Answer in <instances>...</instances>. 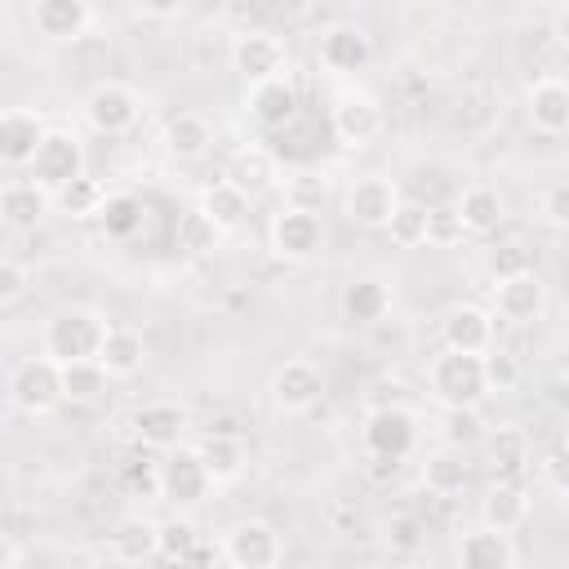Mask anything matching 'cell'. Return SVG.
<instances>
[{
  "label": "cell",
  "mask_w": 569,
  "mask_h": 569,
  "mask_svg": "<svg viewBox=\"0 0 569 569\" xmlns=\"http://www.w3.org/2000/svg\"><path fill=\"white\" fill-rule=\"evenodd\" d=\"M427 391H431V400H436L440 409H476V405L489 396L485 356L445 347V351L427 365Z\"/></svg>",
  "instance_id": "obj_1"
},
{
  "label": "cell",
  "mask_w": 569,
  "mask_h": 569,
  "mask_svg": "<svg viewBox=\"0 0 569 569\" xmlns=\"http://www.w3.org/2000/svg\"><path fill=\"white\" fill-rule=\"evenodd\" d=\"M107 316L93 311V307H62L44 320L40 329V351L53 356L58 365L67 360H89L102 351V338H107Z\"/></svg>",
  "instance_id": "obj_2"
},
{
  "label": "cell",
  "mask_w": 569,
  "mask_h": 569,
  "mask_svg": "<svg viewBox=\"0 0 569 569\" xmlns=\"http://www.w3.org/2000/svg\"><path fill=\"white\" fill-rule=\"evenodd\" d=\"M62 400H67V391H62V365L53 356L40 351V356L13 365V373H9V405L18 413L40 418V413H53Z\"/></svg>",
  "instance_id": "obj_3"
},
{
  "label": "cell",
  "mask_w": 569,
  "mask_h": 569,
  "mask_svg": "<svg viewBox=\"0 0 569 569\" xmlns=\"http://www.w3.org/2000/svg\"><path fill=\"white\" fill-rule=\"evenodd\" d=\"M267 244L280 262H311L320 249H325V222L311 204H284L271 227H267Z\"/></svg>",
  "instance_id": "obj_4"
},
{
  "label": "cell",
  "mask_w": 569,
  "mask_h": 569,
  "mask_svg": "<svg viewBox=\"0 0 569 569\" xmlns=\"http://www.w3.org/2000/svg\"><path fill=\"white\" fill-rule=\"evenodd\" d=\"M213 493V476L200 458V445L187 449V445H173L164 449V462H160V498L173 502L178 511L187 507H200L204 498Z\"/></svg>",
  "instance_id": "obj_5"
},
{
  "label": "cell",
  "mask_w": 569,
  "mask_h": 569,
  "mask_svg": "<svg viewBox=\"0 0 569 569\" xmlns=\"http://www.w3.org/2000/svg\"><path fill=\"white\" fill-rule=\"evenodd\" d=\"M360 445L369 458H409L413 445H418V418L413 409L405 405H378L365 413V427H360Z\"/></svg>",
  "instance_id": "obj_6"
},
{
  "label": "cell",
  "mask_w": 569,
  "mask_h": 569,
  "mask_svg": "<svg viewBox=\"0 0 569 569\" xmlns=\"http://www.w3.org/2000/svg\"><path fill=\"white\" fill-rule=\"evenodd\" d=\"M80 111H84V124H89L93 133L116 138V133H129V129L138 124L142 98H138L129 84H120V80H98V84L84 93Z\"/></svg>",
  "instance_id": "obj_7"
},
{
  "label": "cell",
  "mask_w": 569,
  "mask_h": 569,
  "mask_svg": "<svg viewBox=\"0 0 569 569\" xmlns=\"http://www.w3.org/2000/svg\"><path fill=\"white\" fill-rule=\"evenodd\" d=\"M27 169H31V178L44 182L49 191H62L67 182L84 178V142H80L71 129H49Z\"/></svg>",
  "instance_id": "obj_8"
},
{
  "label": "cell",
  "mask_w": 569,
  "mask_h": 569,
  "mask_svg": "<svg viewBox=\"0 0 569 569\" xmlns=\"http://www.w3.org/2000/svg\"><path fill=\"white\" fill-rule=\"evenodd\" d=\"M280 556H284L280 533L258 516L236 520L222 538V560L236 569H271V565H280Z\"/></svg>",
  "instance_id": "obj_9"
},
{
  "label": "cell",
  "mask_w": 569,
  "mask_h": 569,
  "mask_svg": "<svg viewBox=\"0 0 569 569\" xmlns=\"http://www.w3.org/2000/svg\"><path fill=\"white\" fill-rule=\"evenodd\" d=\"M267 396H271V409L280 418H298L307 409H316V400L325 396V378L311 360H284L271 382H267Z\"/></svg>",
  "instance_id": "obj_10"
},
{
  "label": "cell",
  "mask_w": 569,
  "mask_h": 569,
  "mask_svg": "<svg viewBox=\"0 0 569 569\" xmlns=\"http://www.w3.org/2000/svg\"><path fill=\"white\" fill-rule=\"evenodd\" d=\"M244 111L258 129H284L298 120V84L289 71L280 76H267V80H253L244 89Z\"/></svg>",
  "instance_id": "obj_11"
},
{
  "label": "cell",
  "mask_w": 569,
  "mask_h": 569,
  "mask_svg": "<svg viewBox=\"0 0 569 569\" xmlns=\"http://www.w3.org/2000/svg\"><path fill=\"white\" fill-rule=\"evenodd\" d=\"M400 187L387 178V173H360L351 187H347V218L365 231H382L400 204Z\"/></svg>",
  "instance_id": "obj_12"
},
{
  "label": "cell",
  "mask_w": 569,
  "mask_h": 569,
  "mask_svg": "<svg viewBox=\"0 0 569 569\" xmlns=\"http://www.w3.org/2000/svg\"><path fill=\"white\" fill-rule=\"evenodd\" d=\"M493 311L507 325H533V320H542V311H547V284H542V276L525 267L516 276L493 280Z\"/></svg>",
  "instance_id": "obj_13"
},
{
  "label": "cell",
  "mask_w": 569,
  "mask_h": 569,
  "mask_svg": "<svg viewBox=\"0 0 569 569\" xmlns=\"http://www.w3.org/2000/svg\"><path fill=\"white\" fill-rule=\"evenodd\" d=\"M369 58H373V44L356 22H333L316 40V62L333 76H356L369 67Z\"/></svg>",
  "instance_id": "obj_14"
},
{
  "label": "cell",
  "mask_w": 569,
  "mask_h": 569,
  "mask_svg": "<svg viewBox=\"0 0 569 569\" xmlns=\"http://www.w3.org/2000/svg\"><path fill=\"white\" fill-rule=\"evenodd\" d=\"M53 191L36 178H13L0 187V222L9 231H36L49 213H53Z\"/></svg>",
  "instance_id": "obj_15"
},
{
  "label": "cell",
  "mask_w": 569,
  "mask_h": 569,
  "mask_svg": "<svg viewBox=\"0 0 569 569\" xmlns=\"http://www.w3.org/2000/svg\"><path fill=\"white\" fill-rule=\"evenodd\" d=\"M44 133H49V124L36 107H4V116H0V160L9 169H27L36 147L44 142Z\"/></svg>",
  "instance_id": "obj_16"
},
{
  "label": "cell",
  "mask_w": 569,
  "mask_h": 569,
  "mask_svg": "<svg viewBox=\"0 0 569 569\" xmlns=\"http://www.w3.org/2000/svg\"><path fill=\"white\" fill-rule=\"evenodd\" d=\"M231 67L253 84V80L289 71V58H284V44L271 31H240L231 40Z\"/></svg>",
  "instance_id": "obj_17"
},
{
  "label": "cell",
  "mask_w": 569,
  "mask_h": 569,
  "mask_svg": "<svg viewBox=\"0 0 569 569\" xmlns=\"http://www.w3.org/2000/svg\"><path fill=\"white\" fill-rule=\"evenodd\" d=\"M329 124L342 147H369L382 133V111L369 93H342L329 111Z\"/></svg>",
  "instance_id": "obj_18"
},
{
  "label": "cell",
  "mask_w": 569,
  "mask_h": 569,
  "mask_svg": "<svg viewBox=\"0 0 569 569\" xmlns=\"http://www.w3.org/2000/svg\"><path fill=\"white\" fill-rule=\"evenodd\" d=\"M440 342L453 351H476L485 356L493 347V316L476 302H458L440 316Z\"/></svg>",
  "instance_id": "obj_19"
},
{
  "label": "cell",
  "mask_w": 569,
  "mask_h": 569,
  "mask_svg": "<svg viewBox=\"0 0 569 569\" xmlns=\"http://www.w3.org/2000/svg\"><path fill=\"white\" fill-rule=\"evenodd\" d=\"M93 9L89 0H31V27L53 40V44H71L89 31Z\"/></svg>",
  "instance_id": "obj_20"
},
{
  "label": "cell",
  "mask_w": 569,
  "mask_h": 569,
  "mask_svg": "<svg viewBox=\"0 0 569 569\" xmlns=\"http://www.w3.org/2000/svg\"><path fill=\"white\" fill-rule=\"evenodd\" d=\"M525 107H529V124H533L538 133H551V138H556V133H569V80H565V76H542V80H533Z\"/></svg>",
  "instance_id": "obj_21"
},
{
  "label": "cell",
  "mask_w": 569,
  "mask_h": 569,
  "mask_svg": "<svg viewBox=\"0 0 569 569\" xmlns=\"http://www.w3.org/2000/svg\"><path fill=\"white\" fill-rule=\"evenodd\" d=\"M182 431H187V413H182L173 400H151V405H142V409L133 413V436H138L147 449H156V453L182 445Z\"/></svg>",
  "instance_id": "obj_22"
},
{
  "label": "cell",
  "mask_w": 569,
  "mask_h": 569,
  "mask_svg": "<svg viewBox=\"0 0 569 569\" xmlns=\"http://www.w3.org/2000/svg\"><path fill=\"white\" fill-rule=\"evenodd\" d=\"M516 560H520V551H516V542H511L507 529L480 525L476 533H467L458 542V565L462 569H511Z\"/></svg>",
  "instance_id": "obj_23"
},
{
  "label": "cell",
  "mask_w": 569,
  "mask_h": 569,
  "mask_svg": "<svg viewBox=\"0 0 569 569\" xmlns=\"http://www.w3.org/2000/svg\"><path fill=\"white\" fill-rule=\"evenodd\" d=\"M453 213H458V227H462L467 236H489V231H498L507 204H502L498 187H489V182H471V187H462Z\"/></svg>",
  "instance_id": "obj_24"
},
{
  "label": "cell",
  "mask_w": 569,
  "mask_h": 569,
  "mask_svg": "<svg viewBox=\"0 0 569 569\" xmlns=\"http://www.w3.org/2000/svg\"><path fill=\"white\" fill-rule=\"evenodd\" d=\"M111 556H116L120 565L156 560V556H160V520L124 516V520L111 529Z\"/></svg>",
  "instance_id": "obj_25"
},
{
  "label": "cell",
  "mask_w": 569,
  "mask_h": 569,
  "mask_svg": "<svg viewBox=\"0 0 569 569\" xmlns=\"http://www.w3.org/2000/svg\"><path fill=\"white\" fill-rule=\"evenodd\" d=\"M200 213L227 236L249 218V191L240 182H231V178H218V182H209L200 191Z\"/></svg>",
  "instance_id": "obj_26"
},
{
  "label": "cell",
  "mask_w": 569,
  "mask_h": 569,
  "mask_svg": "<svg viewBox=\"0 0 569 569\" xmlns=\"http://www.w3.org/2000/svg\"><path fill=\"white\" fill-rule=\"evenodd\" d=\"M160 142H164V151H169L173 160H200V156L209 151V142H213V129H209L204 116H196V111H178V116L164 120Z\"/></svg>",
  "instance_id": "obj_27"
},
{
  "label": "cell",
  "mask_w": 569,
  "mask_h": 569,
  "mask_svg": "<svg viewBox=\"0 0 569 569\" xmlns=\"http://www.w3.org/2000/svg\"><path fill=\"white\" fill-rule=\"evenodd\" d=\"M98 360L107 365L111 378H133V373L147 365V342H142L138 329H129V325H111L107 338H102Z\"/></svg>",
  "instance_id": "obj_28"
},
{
  "label": "cell",
  "mask_w": 569,
  "mask_h": 569,
  "mask_svg": "<svg viewBox=\"0 0 569 569\" xmlns=\"http://www.w3.org/2000/svg\"><path fill=\"white\" fill-rule=\"evenodd\" d=\"M529 520V493L520 489V485H511V480H498L485 498H480V525H489V529H520Z\"/></svg>",
  "instance_id": "obj_29"
},
{
  "label": "cell",
  "mask_w": 569,
  "mask_h": 569,
  "mask_svg": "<svg viewBox=\"0 0 569 569\" xmlns=\"http://www.w3.org/2000/svg\"><path fill=\"white\" fill-rule=\"evenodd\" d=\"M485 453H489V467L498 476H520L529 467V431L507 422V427H493L489 440H485Z\"/></svg>",
  "instance_id": "obj_30"
},
{
  "label": "cell",
  "mask_w": 569,
  "mask_h": 569,
  "mask_svg": "<svg viewBox=\"0 0 569 569\" xmlns=\"http://www.w3.org/2000/svg\"><path fill=\"white\" fill-rule=\"evenodd\" d=\"M200 458H204L213 485H231V480H240V476H244V462H249L240 436H231V431H209L204 445H200Z\"/></svg>",
  "instance_id": "obj_31"
},
{
  "label": "cell",
  "mask_w": 569,
  "mask_h": 569,
  "mask_svg": "<svg viewBox=\"0 0 569 569\" xmlns=\"http://www.w3.org/2000/svg\"><path fill=\"white\" fill-rule=\"evenodd\" d=\"M391 311V289L382 280H351L342 289V316L351 325H378Z\"/></svg>",
  "instance_id": "obj_32"
},
{
  "label": "cell",
  "mask_w": 569,
  "mask_h": 569,
  "mask_svg": "<svg viewBox=\"0 0 569 569\" xmlns=\"http://www.w3.org/2000/svg\"><path fill=\"white\" fill-rule=\"evenodd\" d=\"M142 213H147V204H142L133 191H111V196L102 200V209H98V227H102L111 240H129V236L142 231Z\"/></svg>",
  "instance_id": "obj_33"
},
{
  "label": "cell",
  "mask_w": 569,
  "mask_h": 569,
  "mask_svg": "<svg viewBox=\"0 0 569 569\" xmlns=\"http://www.w3.org/2000/svg\"><path fill=\"white\" fill-rule=\"evenodd\" d=\"M431 213H436V209H427L422 200H400L396 213H391V222H387L382 231L391 236L396 249H418V244L431 240Z\"/></svg>",
  "instance_id": "obj_34"
},
{
  "label": "cell",
  "mask_w": 569,
  "mask_h": 569,
  "mask_svg": "<svg viewBox=\"0 0 569 569\" xmlns=\"http://www.w3.org/2000/svg\"><path fill=\"white\" fill-rule=\"evenodd\" d=\"M422 480H427V489H431V493H440V498L462 493V485L471 480V462L462 458V449H458V445H449V449H440L436 458H427Z\"/></svg>",
  "instance_id": "obj_35"
},
{
  "label": "cell",
  "mask_w": 569,
  "mask_h": 569,
  "mask_svg": "<svg viewBox=\"0 0 569 569\" xmlns=\"http://www.w3.org/2000/svg\"><path fill=\"white\" fill-rule=\"evenodd\" d=\"M107 365L98 360V356H89V360H67L62 365V391H67V400L71 405H89V400H98L102 391H107Z\"/></svg>",
  "instance_id": "obj_36"
},
{
  "label": "cell",
  "mask_w": 569,
  "mask_h": 569,
  "mask_svg": "<svg viewBox=\"0 0 569 569\" xmlns=\"http://www.w3.org/2000/svg\"><path fill=\"white\" fill-rule=\"evenodd\" d=\"M53 200H58V209H62L67 218H98L107 191H102L93 178H76V182H67L62 191H53Z\"/></svg>",
  "instance_id": "obj_37"
},
{
  "label": "cell",
  "mask_w": 569,
  "mask_h": 569,
  "mask_svg": "<svg viewBox=\"0 0 569 569\" xmlns=\"http://www.w3.org/2000/svg\"><path fill=\"white\" fill-rule=\"evenodd\" d=\"M196 542H200V533H196V525H191L187 516L160 520V556H164V560L187 565V556L196 551Z\"/></svg>",
  "instance_id": "obj_38"
},
{
  "label": "cell",
  "mask_w": 569,
  "mask_h": 569,
  "mask_svg": "<svg viewBox=\"0 0 569 569\" xmlns=\"http://www.w3.org/2000/svg\"><path fill=\"white\" fill-rule=\"evenodd\" d=\"M485 382H489V396L516 391V387H520V360H516L511 351L489 347V351H485Z\"/></svg>",
  "instance_id": "obj_39"
},
{
  "label": "cell",
  "mask_w": 569,
  "mask_h": 569,
  "mask_svg": "<svg viewBox=\"0 0 569 569\" xmlns=\"http://www.w3.org/2000/svg\"><path fill=\"white\" fill-rule=\"evenodd\" d=\"M27 289H31V267L18 262L13 253H4L0 258V307H13Z\"/></svg>",
  "instance_id": "obj_40"
},
{
  "label": "cell",
  "mask_w": 569,
  "mask_h": 569,
  "mask_svg": "<svg viewBox=\"0 0 569 569\" xmlns=\"http://www.w3.org/2000/svg\"><path fill=\"white\" fill-rule=\"evenodd\" d=\"M222 231L200 213V209H191L182 222H178V240L187 244V249H196V253H204V249H213V240H218Z\"/></svg>",
  "instance_id": "obj_41"
},
{
  "label": "cell",
  "mask_w": 569,
  "mask_h": 569,
  "mask_svg": "<svg viewBox=\"0 0 569 569\" xmlns=\"http://www.w3.org/2000/svg\"><path fill=\"white\" fill-rule=\"evenodd\" d=\"M538 209L551 227H569V178H551L538 196Z\"/></svg>",
  "instance_id": "obj_42"
},
{
  "label": "cell",
  "mask_w": 569,
  "mask_h": 569,
  "mask_svg": "<svg viewBox=\"0 0 569 569\" xmlns=\"http://www.w3.org/2000/svg\"><path fill=\"white\" fill-rule=\"evenodd\" d=\"M542 480H547L560 498H569V440H560V445H551V449L542 453Z\"/></svg>",
  "instance_id": "obj_43"
},
{
  "label": "cell",
  "mask_w": 569,
  "mask_h": 569,
  "mask_svg": "<svg viewBox=\"0 0 569 569\" xmlns=\"http://www.w3.org/2000/svg\"><path fill=\"white\" fill-rule=\"evenodd\" d=\"M124 480H129L133 493L160 498V462H129V467H124Z\"/></svg>",
  "instance_id": "obj_44"
},
{
  "label": "cell",
  "mask_w": 569,
  "mask_h": 569,
  "mask_svg": "<svg viewBox=\"0 0 569 569\" xmlns=\"http://www.w3.org/2000/svg\"><path fill=\"white\" fill-rule=\"evenodd\" d=\"M525 267H529V258H525V249H520V244H502V249H493V253H489V276H493V280L516 276V271H525Z\"/></svg>",
  "instance_id": "obj_45"
},
{
  "label": "cell",
  "mask_w": 569,
  "mask_h": 569,
  "mask_svg": "<svg viewBox=\"0 0 569 569\" xmlns=\"http://www.w3.org/2000/svg\"><path fill=\"white\" fill-rule=\"evenodd\" d=\"M387 542H391L396 551H413V547L422 542V525H418L413 516H396V520L387 525Z\"/></svg>",
  "instance_id": "obj_46"
},
{
  "label": "cell",
  "mask_w": 569,
  "mask_h": 569,
  "mask_svg": "<svg viewBox=\"0 0 569 569\" xmlns=\"http://www.w3.org/2000/svg\"><path fill=\"white\" fill-rule=\"evenodd\" d=\"M445 422H449V445H467L476 440V409H445Z\"/></svg>",
  "instance_id": "obj_47"
},
{
  "label": "cell",
  "mask_w": 569,
  "mask_h": 569,
  "mask_svg": "<svg viewBox=\"0 0 569 569\" xmlns=\"http://www.w3.org/2000/svg\"><path fill=\"white\" fill-rule=\"evenodd\" d=\"M542 400H547V409H551V413L569 418V369L547 378V387H542Z\"/></svg>",
  "instance_id": "obj_48"
},
{
  "label": "cell",
  "mask_w": 569,
  "mask_h": 569,
  "mask_svg": "<svg viewBox=\"0 0 569 569\" xmlns=\"http://www.w3.org/2000/svg\"><path fill=\"white\" fill-rule=\"evenodd\" d=\"M138 9L147 18H156V22H173V18L187 13V0H138Z\"/></svg>",
  "instance_id": "obj_49"
},
{
  "label": "cell",
  "mask_w": 569,
  "mask_h": 569,
  "mask_svg": "<svg viewBox=\"0 0 569 569\" xmlns=\"http://www.w3.org/2000/svg\"><path fill=\"white\" fill-rule=\"evenodd\" d=\"M551 36H556L560 49H569V0L556 9V18H551Z\"/></svg>",
  "instance_id": "obj_50"
},
{
  "label": "cell",
  "mask_w": 569,
  "mask_h": 569,
  "mask_svg": "<svg viewBox=\"0 0 569 569\" xmlns=\"http://www.w3.org/2000/svg\"><path fill=\"white\" fill-rule=\"evenodd\" d=\"M18 560H22V547H18V542H4V556H0V569H18Z\"/></svg>",
  "instance_id": "obj_51"
},
{
  "label": "cell",
  "mask_w": 569,
  "mask_h": 569,
  "mask_svg": "<svg viewBox=\"0 0 569 569\" xmlns=\"http://www.w3.org/2000/svg\"><path fill=\"white\" fill-rule=\"evenodd\" d=\"M413 4H436V0H413Z\"/></svg>",
  "instance_id": "obj_52"
}]
</instances>
